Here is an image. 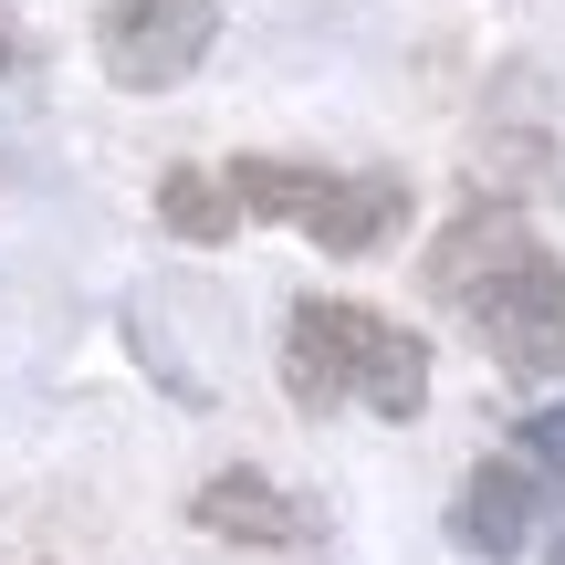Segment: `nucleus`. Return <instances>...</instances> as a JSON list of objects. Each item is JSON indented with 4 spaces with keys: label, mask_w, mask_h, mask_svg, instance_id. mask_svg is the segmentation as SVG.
Listing matches in <instances>:
<instances>
[{
    "label": "nucleus",
    "mask_w": 565,
    "mask_h": 565,
    "mask_svg": "<svg viewBox=\"0 0 565 565\" xmlns=\"http://www.w3.org/2000/svg\"><path fill=\"white\" fill-rule=\"evenodd\" d=\"M429 303L482 335L492 366L513 377H565V263L534 242V221L513 200H471L461 221L429 242Z\"/></svg>",
    "instance_id": "obj_1"
},
{
    "label": "nucleus",
    "mask_w": 565,
    "mask_h": 565,
    "mask_svg": "<svg viewBox=\"0 0 565 565\" xmlns=\"http://www.w3.org/2000/svg\"><path fill=\"white\" fill-rule=\"evenodd\" d=\"M282 398L303 419H335V408H377V419H419L429 408V345L398 315L345 294H303L282 315Z\"/></svg>",
    "instance_id": "obj_2"
},
{
    "label": "nucleus",
    "mask_w": 565,
    "mask_h": 565,
    "mask_svg": "<svg viewBox=\"0 0 565 565\" xmlns=\"http://www.w3.org/2000/svg\"><path fill=\"white\" fill-rule=\"evenodd\" d=\"M210 42H221V0H105V21H95V63L126 95L189 84L210 63Z\"/></svg>",
    "instance_id": "obj_3"
},
{
    "label": "nucleus",
    "mask_w": 565,
    "mask_h": 565,
    "mask_svg": "<svg viewBox=\"0 0 565 565\" xmlns=\"http://www.w3.org/2000/svg\"><path fill=\"white\" fill-rule=\"evenodd\" d=\"M189 524H200L210 545H242V555H294V545H315V503H294L273 471H210V482L189 492Z\"/></svg>",
    "instance_id": "obj_4"
},
{
    "label": "nucleus",
    "mask_w": 565,
    "mask_h": 565,
    "mask_svg": "<svg viewBox=\"0 0 565 565\" xmlns=\"http://www.w3.org/2000/svg\"><path fill=\"white\" fill-rule=\"evenodd\" d=\"M534 524H545V482H534L513 450H492V461H471L461 503H450V534H461V555L482 565H513L534 545Z\"/></svg>",
    "instance_id": "obj_5"
},
{
    "label": "nucleus",
    "mask_w": 565,
    "mask_h": 565,
    "mask_svg": "<svg viewBox=\"0 0 565 565\" xmlns=\"http://www.w3.org/2000/svg\"><path fill=\"white\" fill-rule=\"evenodd\" d=\"M408 221V179L398 168H366V179H324V200L303 210V242H324L335 263H366V252H387Z\"/></svg>",
    "instance_id": "obj_6"
},
{
    "label": "nucleus",
    "mask_w": 565,
    "mask_h": 565,
    "mask_svg": "<svg viewBox=\"0 0 565 565\" xmlns=\"http://www.w3.org/2000/svg\"><path fill=\"white\" fill-rule=\"evenodd\" d=\"M324 179H335V168H303V158H231L221 168L242 221H294V231H303V210L324 200Z\"/></svg>",
    "instance_id": "obj_7"
},
{
    "label": "nucleus",
    "mask_w": 565,
    "mask_h": 565,
    "mask_svg": "<svg viewBox=\"0 0 565 565\" xmlns=\"http://www.w3.org/2000/svg\"><path fill=\"white\" fill-rule=\"evenodd\" d=\"M158 231H168V242H189V252H221L231 231H242L221 168H168V179H158Z\"/></svg>",
    "instance_id": "obj_8"
},
{
    "label": "nucleus",
    "mask_w": 565,
    "mask_h": 565,
    "mask_svg": "<svg viewBox=\"0 0 565 565\" xmlns=\"http://www.w3.org/2000/svg\"><path fill=\"white\" fill-rule=\"evenodd\" d=\"M513 461H524L534 482H565V408H534V419L513 429Z\"/></svg>",
    "instance_id": "obj_9"
},
{
    "label": "nucleus",
    "mask_w": 565,
    "mask_h": 565,
    "mask_svg": "<svg viewBox=\"0 0 565 565\" xmlns=\"http://www.w3.org/2000/svg\"><path fill=\"white\" fill-rule=\"evenodd\" d=\"M21 63H32V32H21V11H11V0H0V84H11Z\"/></svg>",
    "instance_id": "obj_10"
}]
</instances>
